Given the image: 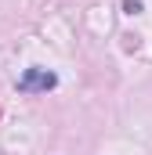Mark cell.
Returning a JSON list of instances; mask_svg holds the SVG:
<instances>
[{
	"label": "cell",
	"mask_w": 152,
	"mask_h": 155,
	"mask_svg": "<svg viewBox=\"0 0 152 155\" xmlns=\"http://www.w3.org/2000/svg\"><path fill=\"white\" fill-rule=\"evenodd\" d=\"M123 11H127V15H138L141 4H138V0H123Z\"/></svg>",
	"instance_id": "2"
},
{
	"label": "cell",
	"mask_w": 152,
	"mask_h": 155,
	"mask_svg": "<svg viewBox=\"0 0 152 155\" xmlns=\"http://www.w3.org/2000/svg\"><path fill=\"white\" fill-rule=\"evenodd\" d=\"M54 87H58V76L47 72V69H26V72L18 76V90H22V94H47V90H54Z\"/></svg>",
	"instance_id": "1"
}]
</instances>
